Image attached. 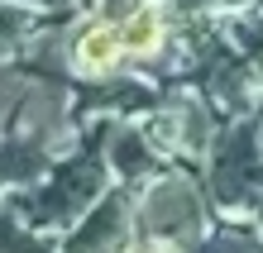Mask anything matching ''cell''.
Masks as SVG:
<instances>
[{
	"instance_id": "1",
	"label": "cell",
	"mask_w": 263,
	"mask_h": 253,
	"mask_svg": "<svg viewBox=\"0 0 263 253\" xmlns=\"http://www.w3.org/2000/svg\"><path fill=\"white\" fill-rule=\"evenodd\" d=\"M125 57V38H120V24L110 20H96V24H82L72 34V67L86 72V76H105L120 67Z\"/></svg>"
},
{
	"instance_id": "2",
	"label": "cell",
	"mask_w": 263,
	"mask_h": 253,
	"mask_svg": "<svg viewBox=\"0 0 263 253\" xmlns=\"http://www.w3.org/2000/svg\"><path fill=\"white\" fill-rule=\"evenodd\" d=\"M125 248H134V244H129V225H125V215H120L115 205L96 210V215H91L86 225L67 239V253H125Z\"/></svg>"
},
{
	"instance_id": "3",
	"label": "cell",
	"mask_w": 263,
	"mask_h": 253,
	"mask_svg": "<svg viewBox=\"0 0 263 253\" xmlns=\"http://www.w3.org/2000/svg\"><path fill=\"white\" fill-rule=\"evenodd\" d=\"M120 38H125V53L129 57H148V53H158L163 48V38H167V20H163V10H153V5H139L125 14V24H120Z\"/></svg>"
},
{
	"instance_id": "4",
	"label": "cell",
	"mask_w": 263,
	"mask_h": 253,
	"mask_svg": "<svg viewBox=\"0 0 263 253\" xmlns=\"http://www.w3.org/2000/svg\"><path fill=\"white\" fill-rule=\"evenodd\" d=\"M125 253H187L182 244H173V239H139L134 248H125Z\"/></svg>"
}]
</instances>
